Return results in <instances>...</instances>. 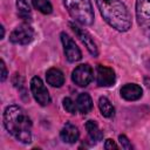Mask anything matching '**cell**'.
<instances>
[{"mask_svg":"<svg viewBox=\"0 0 150 150\" xmlns=\"http://www.w3.org/2000/svg\"><path fill=\"white\" fill-rule=\"evenodd\" d=\"M32 4L35 9H38L43 14H50L53 11V7L49 0H32Z\"/></svg>","mask_w":150,"mask_h":150,"instance_id":"cell-18","label":"cell"},{"mask_svg":"<svg viewBox=\"0 0 150 150\" xmlns=\"http://www.w3.org/2000/svg\"><path fill=\"white\" fill-rule=\"evenodd\" d=\"M4 125L6 130L19 142L30 143L32 121L21 107L13 104L5 109Z\"/></svg>","mask_w":150,"mask_h":150,"instance_id":"cell-1","label":"cell"},{"mask_svg":"<svg viewBox=\"0 0 150 150\" xmlns=\"http://www.w3.org/2000/svg\"><path fill=\"white\" fill-rule=\"evenodd\" d=\"M71 80L79 87H87L93 80V69H91V67L87 63L77 66L71 73Z\"/></svg>","mask_w":150,"mask_h":150,"instance_id":"cell-8","label":"cell"},{"mask_svg":"<svg viewBox=\"0 0 150 150\" xmlns=\"http://www.w3.org/2000/svg\"><path fill=\"white\" fill-rule=\"evenodd\" d=\"M143 95L142 88L136 83H127L121 88V96L127 101H136Z\"/></svg>","mask_w":150,"mask_h":150,"instance_id":"cell-11","label":"cell"},{"mask_svg":"<svg viewBox=\"0 0 150 150\" xmlns=\"http://www.w3.org/2000/svg\"><path fill=\"white\" fill-rule=\"evenodd\" d=\"M79 136H80L79 129L74 124H71L70 122H67L63 125V128L61 129V131H60L61 139L63 142H66V143H69V144L75 143L79 139Z\"/></svg>","mask_w":150,"mask_h":150,"instance_id":"cell-12","label":"cell"},{"mask_svg":"<svg viewBox=\"0 0 150 150\" xmlns=\"http://www.w3.org/2000/svg\"><path fill=\"white\" fill-rule=\"evenodd\" d=\"M61 41L63 45L66 59L69 62H76V61H80L82 59V53H81L80 48L76 46L75 41L64 32L61 33Z\"/></svg>","mask_w":150,"mask_h":150,"instance_id":"cell-7","label":"cell"},{"mask_svg":"<svg viewBox=\"0 0 150 150\" xmlns=\"http://www.w3.org/2000/svg\"><path fill=\"white\" fill-rule=\"evenodd\" d=\"M103 19L116 30L127 32L131 26V18L127 7L120 0H95Z\"/></svg>","mask_w":150,"mask_h":150,"instance_id":"cell-2","label":"cell"},{"mask_svg":"<svg viewBox=\"0 0 150 150\" xmlns=\"http://www.w3.org/2000/svg\"><path fill=\"white\" fill-rule=\"evenodd\" d=\"M33 38H34V30L27 22L18 26L9 34V41L16 45H28L33 40Z\"/></svg>","mask_w":150,"mask_h":150,"instance_id":"cell-5","label":"cell"},{"mask_svg":"<svg viewBox=\"0 0 150 150\" xmlns=\"http://www.w3.org/2000/svg\"><path fill=\"white\" fill-rule=\"evenodd\" d=\"M63 108L66 109V111H68L70 114H76V111H77L76 102H74L70 97H64L63 98Z\"/></svg>","mask_w":150,"mask_h":150,"instance_id":"cell-20","label":"cell"},{"mask_svg":"<svg viewBox=\"0 0 150 150\" xmlns=\"http://www.w3.org/2000/svg\"><path fill=\"white\" fill-rule=\"evenodd\" d=\"M76 105H77V110L81 114H84V115L88 114L93 109V100H91L90 95L87 93L80 94L76 100Z\"/></svg>","mask_w":150,"mask_h":150,"instance_id":"cell-14","label":"cell"},{"mask_svg":"<svg viewBox=\"0 0 150 150\" xmlns=\"http://www.w3.org/2000/svg\"><path fill=\"white\" fill-rule=\"evenodd\" d=\"M116 75L115 71L105 66L97 64L96 67V83L100 87H110L115 83Z\"/></svg>","mask_w":150,"mask_h":150,"instance_id":"cell-10","label":"cell"},{"mask_svg":"<svg viewBox=\"0 0 150 150\" xmlns=\"http://www.w3.org/2000/svg\"><path fill=\"white\" fill-rule=\"evenodd\" d=\"M104 148L107 149V150H110V149H117L118 146H117V144L112 141V139H107L105 141V143H104Z\"/></svg>","mask_w":150,"mask_h":150,"instance_id":"cell-23","label":"cell"},{"mask_svg":"<svg viewBox=\"0 0 150 150\" xmlns=\"http://www.w3.org/2000/svg\"><path fill=\"white\" fill-rule=\"evenodd\" d=\"M98 108H100L101 114L104 117H107V118H110V117H112L115 115V108L112 107L111 102L107 97H104V96L100 97V100H98Z\"/></svg>","mask_w":150,"mask_h":150,"instance_id":"cell-17","label":"cell"},{"mask_svg":"<svg viewBox=\"0 0 150 150\" xmlns=\"http://www.w3.org/2000/svg\"><path fill=\"white\" fill-rule=\"evenodd\" d=\"M30 91H32L35 101L40 105H47L50 103L49 93H48L47 88L45 87V84L40 77L34 76L30 80Z\"/></svg>","mask_w":150,"mask_h":150,"instance_id":"cell-6","label":"cell"},{"mask_svg":"<svg viewBox=\"0 0 150 150\" xmlns=\"http://www.w3.org/2000/svg\"><path fill=\"white\" fill-rule=\"evenodd\" d=\"M46 80H47L48 84H50L52 87L59 88L64 83V75L60 69L50 68L46 73Z\"/></svg>","mask_w":150,"mask_h":150,"instance_id":"cell-13","label":"cell"},{"mask_svg":"<svg viewBox=\"0 0 150 150\" xmlns=\"http://www.w3.org/2000/svg\"><path fill=\"white\" fill-rule=\"evenodd\" d=\"M16 8H18V15L20 19H22L27 23L32 21V12L26 0H16Z\"/></svg>","mask_w":150,"mask_h":150,"instance_id":"cell-16","label":"cell"},{"mask_svg":"<svg viewBox=\"0 0 150 150\" xmlns=\"http://www.w3.org/2000/svg\"><path fill=\"white\" fill-rule=\"evenodd\" d=\"M12 82L14 84V87L21 91L22 94L21 95H25L26 94V87H25V82H23V79L20 76V74H14L13 79H12Z\"/></svg>","mask_w":150,"mask_h":150,"instance_id":"cell-19","label":"cell"},{"mask_svg":"<svg viewBox=\"0 0 150 150\" xmlns=\"http://www.w3.org/2000/svg\"><path fill=\"white\" fill-rule=\"evenodd\" d=\"M0 68H1V81L4 82L7 79V69H6V64H5L4 60H1V62H0Z\"/></svg>","mask_w":150,"mask_h":150,"instance_id":"cell-22","label":"cell"},{"mask_svg":"<svg viewBox=\"0 0 150 150\" xmlns=\"http://www.w3.org/2000/svg\"><path fill=\"white\" fill-rule=\"evenodd\" d=\"M118 139H120V143H121V145H122L123 149H127V150L132 149V145H131V143L129 142V139L127 138V136L120 135V136H118Z\"/></svg>","mask_w":150,"mask_h":150,"instance_id":"cell-21","label":"cell"},{"mask_svg":"<svg viewBox=\"0 0 150 150\" xmlns=\"http://www.w3.org/2000/svg\"><path fill=\"white\" fill-rule=\"evenodd\" d=\"M136 19L142 32L150 40V0H136Z\"/></svg>","mask_w":150,"mask_h":150,"instance_id":"cell-4","label":"cell"},{"mask_svg":"<svg viewBox=\"0 0 150 150\" xmlns=\"http://www.w3.org/2000/svg\"><path fill=\"white\" fill-rule=\"evenodd\" d=\"M68 25H69V27L71 28V30L77 35V38L80 39V41L86 46V48L88 49V52H89L94 57H96V56L98 55V50H97L96 43H95L94 39L91 38V35H90L86 29L79 27L77 25H75V23H73V22H69Z\"/></svg>","mask_w":150,"mask_h":150,"instance_id":"cell-9","label":"cell"},{"mask_svg":"<svg viewBox=\"0 0 150 150\" xmlns=\"http://www.w3.org/2000/svg\"><path fill=\"white\" fill-rule=\"evenodd\" d=\"M0 28H1V39H2V38H4V35H5V29H4V26H1Z\"/></svg>","mask_w":150,"mask_h":150,"instance_id":"cell-24","label":"cell"},{"mask_svg":"<svg viewBox=\"0 0 150 150\" xmlns=\"http://www.w3.org/2000/svg\"><path fill=\"white\" fill-rule=\"evenodd\" d=\"M86 129H87V132H88V135H89V137H90V139L93 142H100V141H102L103 132L101 131L100 127L97 125V123L95 121H93V120L87 121Z\"/></svg>","mask_w":150,"mask_h":150,"instance_id":"cell-15","label":"cell"},{"mask_svg":"<svg viewBox=\"0 0 150 150\" xmlns=\"http://www.w3.org/2000/svg\"><path fill=\"white\" fill-rule=\"evenodd\" d=\"M63 5L76 22L84 26L94 22V11L90 0H63Z\"/></svg>","mask_w":150,"mask_h":150,"instance_id":"cell-3","label":"cell"}]
</instances>
